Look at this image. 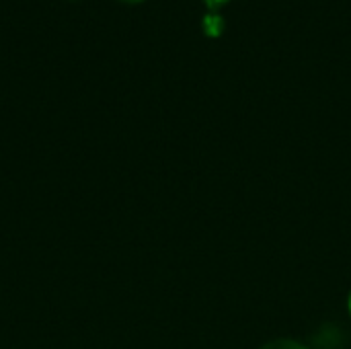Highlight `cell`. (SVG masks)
Instances as JSON below:
<instances>
[{
	"label": "cell",
	"mask_w": 351,
	"mask_h": 349,
	"mask_svg": "<svg viewBox=\"0 0 351 349\" xmlns=\"http://www.w3.org/2000/svg\"><path fill=\"white\" fill-rule=\"evenodd\" d=\"M119 2H125V4H140V2H144V0H119Z\"/></svg>",
	"instance_id": "cell-5"
},
{
	"label": "cell",
	"mask_w": 351,
	"mask_h": 349,
	"mask_svg": "<svg viewBox=\"0 0 351 349\" xmlns=\"http://www.w3.org/2000/svg\"><path fill=\"white\" fill-rule=\"evenodd\" d=\"M206 2V6L210 8V10H220L222 6H226L230 0H204Z\"/></svg>",
	"instance_id": "cell-4"
},
{
	"label": "cell",
	"mask_w": 351,
	"mask_h": 349,
	"mask_svg": "<svg viewBox=\"0 0 351 349\" xmlns=\"http://www.w3.org/2000/svg\"><path fill=\"white\" fill-rule=\"evenodd\" d=\"M202 29L208 37H220L226 29V19L218 12V10H210L204 19H202Z\"/></svg>",
	"instance_id": "cell-2"
},
{
	"label": "cell",
	"mask_w": 351,
	"mask_h": 349,
	"mask_svg": "<svg viewBox=\"0 0 351 349\" xmlns=\"http://www.w3.org/2000/svg\"><path fill=\"white\" fill-rule=\"evenodd\" d=\"M346 333L339 325H325L317 331L313 344L317 349H341L346 348Z\"/></svg>",
	"instance_id": "cell-1"
},
{
	"label": "cell",
	"mask_w": 351,
	"mask_h": 349,
	"mask_svg": "<svg viewBox=\"0 0 351 349\" xmlns=\"http://www.w3.org/2000/svg\"><path fill=\"white\" fill-rule=\"evenodd\" d=\"M261 349H306L304 346H300L298 341H292V339H276L267 346H263Z\"/></svg>",
	"instance_id": "cell-3"
},
{
	"label": "cell",
	"mask_w": 351,
	"mask_h": 349,
	"mask_svg": "<svg viewBox=\"0 0 351 349\" xmlns=\"http://www.w3.org/2000/svg\"><path fill=\"white\" fill-rule=\"evenodd\" d=\"M348 306H350V315H351V294H350V302H348Z\"/></svg>",
	"instance_id": "cell-6"
}]
</instances>
